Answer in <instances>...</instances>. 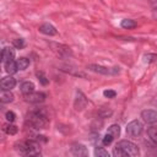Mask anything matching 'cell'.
<instances>
[{"mask_svg": "<svg viewBox=\"0 0 157 157\" xmlns=\"http://www.w3.org/2000/svg\"><path fill=\"white\" fill-rule=\"evenodd\" d=\"M139 155H140V151L137 145H135L129 140L119 141L113 150L114 157H136Z\"/></svg>", "mask_w": 157, "mask_h": 157, "instance_id": "cell-1", "label": "cell"}, {"mask_svg": "<svg viewBox=\"0 0 157 157\" xmlns=\"http://www.w3.org/2000/svg\"><path fill=\"white\" fill-rule=\"evenodd\" d=\"M16 148L21 155L25 156H38L40 155V144L37 140H26L16 144Z\"/></svg>", "mask_w": 157, "mask_h": 157, "instance_id": "cell-2", "label": "cell"}, {"mask_svg": "<svg viewBox=\"0 0 157 157\" xmlns=\"http://www.w3.org/2000/svg\"><path fill=\"white\" fill-rule=\"evenodd\" d=\"M28 123L33 129H44L48 124V119L39 112H33L28 115Z\"/></svg>", "mask_w": 157, "mask_h": 157, "instance_id": "cell-3", "label": "cell"}, {"mask_svg": "<svg viewBox=\"0 0 157 157\" xmlns=\"http://www.w3.org/2000/svg\"><path fill=\"white\" fill-rule=\"evenodd\" d=\"M142 130H144V125L139 120H132L126 125V134L131 137L140 136L142 134Z\"/></svg>", "mask_w": 157, "mask_h": 157, "instance_id": "cell-4", "label": "cell"}, {"mask_svg": "<svg viewBox=\"0 0 157 157\" xmlns=\"http://www.w3.org/2000/svg\"><path fill=\"white\" fill-rule=\"evenodd\" d=\"M88 69L93 72H98L101 75H117L119 74V67H105V66H102V65H97V64H91L88 65Z\"/></svg>", "mask_w": 157, "mask_h": 157, "instance_id": "cell-5", "label": "cell"}, {"mask_svg": "<svg viewBox=\"0 0 157 157\" xmlns=\"http://www.w3.org/2000/svg\"><path fill=\"white\" fill-rule=\"evenodd\" d=\"M141 118L146 124H155L157 121V112L153 109H145L141 112Z\"/></svg>", "mask_w": 157, "mask_h": 157, "instance_id": "cell-6", "label": "cell"}, {"mask_svg": "<svg viewBox=\"0 0 157 157\" xmlns=\"http://www.w3.org/2000/svg\"><path fill=\"white\" fill-rule=\"evenodd\" d=\"M25 99L26 102H29V103H42L45 99V93L33 91L28 94H25Z\"/></svg>", "mask_w": 157, "mask_h": 157, "instance_id": "cell-7", "label": "cell"}, {"mask_svg": "<svg viewBox=\"0 0 157 157\" xmlns=\"http://www.w3.org/2000/svg\"><path fill=\"white\" fill-rule=\"evenodd\" d=\"M15 86H16V80L11 75L1 78V82H0L1 90H9V91H11L12 88H15Z\"/></svg>", "mask_w": 157, "mask_h": 157, "instance_id": "cell-8", "label": "cell"}, {"mask_svg": "<svg viewBox=\"0 0 157 157\" xmlns=\"http://www.w3.org/2000/svg\"><path fill=\"white\" fill-rule=\"evenodd\" d=\"M71 153L74 156H78V157L80 156H88V150L82 144H75L71 147Z\"/></svg>", "mask_w": 157, "mask_h": 157, "instance_id": "cell-9", "label": "cell"}, {"mask_svg": "<svg viewBox=\"0 0 157 157\" xmlns=\"http://www.w3.org/2000/svg\"><path fill=\"white\" fill-rule=\"evenodd\" d=\"M15 58V52L12 48H9V47H5L1 52V61L2 64L6 63V61H10V60H13Z\"/></svg>", "mask_w": 157, "mask_h": 157, "instance_id": "cell-10", "label": "cell"}, {"mask_svg": "<svg viewBox=\"0 0 157 157\" xmlns=\"http://www.w3.org/2000/svg\"><path fill=\"white\" fill-rule=\"evenodd\" d=\"M39 32L43 33V34H47V36H55L58 33L55 27L53 25H50V23H43L39 27Z\"/></svg>", "mask_w": 157, "mask_h": 157, "instance_id": "cell-11", "label": "cell"}, {"mask_svg": "<svg viewBox=\"0 0 157 157\" xmlns=\"http://www.w3.org/2000/svg\"><path fill=\"white\" fill-rule=\"evenodd\" d=\"M4 67H5V71H6L7 74H10V75H12V74L17 72V70H18L17 64H16V61H15V60H10V61L4 63Z\"/></svg>", "mask_w": 157, "mask_h": 157, "instance_id": "cell-12", "label": "cell"}, {"mask_svg": "<svg viewBox=\"0 0 157 157\" xmlns=\"http://www.w3.org/2000/svg\"><path fill=\"white\" fill-rule=\"evenodd\" d=\"M34 91V83L31 81H25L21 83V92L23 94H28Z\"/></svg>", "mask_w": 157, "mask_h": 157, "instance_id": "cell-13", "label": "cell"}, {"mask_svg": "<svg viewBox=\"0 0 157 157\" xmlns=\"http://www.w3.org/2000/svg\"><path fill=\"white\" fill-rule=\"evenodd\" d=\"M0 101H1L2 103H10V102L13 101V94H12L9 90H1Z\"/></svg>", "mask_w": 157, "mask_h": 157, "instance_id": "cell-14", "label": "cell"}, {"mask_svg": "<svg viewBox=\"0 0 157 157\" xmlns=\"http://www.w3.org/2000/svg\"><path fill=\"white\" fill-rule=\"evenodd\" d=\"M81 102L85 103V104H87V99H86V97L83 96V93L80 92V91H77V98H76V101H75V108H76L77 110H81V104H80Z\"/></svg>", "mask_w": 157, "mask_h": 157, "instance_id": "cell-15", "label": "cell"}, {"mask_svg": "<svg viewBox=\"0 0 157 157\" xmlns=\"http://www.w3.org/2000/svg\"><path fill=\"white\" fill-rule=\"evenodd\" d=\"M120 26H121L123 28H125V29H132V28H135V27L137 26V23H136L134 20L125 18V20H123V21H121Z\"/></svg>", "mask_w": 157, "mask_h": 157, "instance_id": "cell-16", "label": "cell"}, {"mask_svg": "<svg viewBox=\"0 0 157 157\" xmlns=\"http://www.w3.org/2000/svg\"><path fill=\"white\" fill-rule=\"evenodd\" d=\"M147 135H148V139L155 144L157 145V128L156 126H151L147 129Z\"/></svg>", "mask_w": 157, "mask_h": 157, "instance_id": "cell-17", "label": "cell"}, {"mask_svg": "<svg viewBox=\"0 0 157 157\" xmlns=\"http://www.w3.org/2000/svg\"><path fill=\"white\" fill-rule=\"evenodd\" d=\"M16 64H17L18 70H26L29 66V60L27 58H20L16 60Z\"/></svg>", "mask_w": 157, "mask_h": 157, "instance_id": "cell-18", "label": "cell"}, {"mask_svg": "<svg viewBox=\"0 0 157 157\" xmlns=\"http://www.w3.org/2000/svg\"><path fill=\"white\" fill-rule=\"evenodd\" d=\"M107 132H109L110 135H113L114 139L115 137H119V135H120V126L118 124H113V125H110L108 128V131Z\"/></svg>", "mask_w": 157, "mask_h": 157, "instance_id": "cell-19", "label": "cell"}, {"mask_svg": "<svg viewBox=\"0 0 157 157\" xmlns=\"http://www.w3.org/2000/svg\"><path fill=\"white\" fill-rule=\"evenodd\" d=\"M2 129H4V131H5L6 134H9V135H15V134L17 132V126L12 125L11 123H10V124H5Z\"/></svg>", "mask_w": 157, "mask_h": 157, "instance_id": "cell-20", "label": "cell"}, {"mask_svg": "<svg viewBox=\"0 0 157 157\" xmlns=\"http://www.w3.org/2000/svg\"><path fill=\"white\" fill-rule=\"evenodd\" d=\"M94 156H97V157H109V152L103 147H96Z\"/></svg>", "mask_w": 157, "mask_h": 157, "instance_id": "cell-21", "label": "cell"}, {"mask_svg": "<svg viewBox=\"0 0 157 157\" xmlns=\"http://www.w3.org/2000/svg\"><path fill=\"white\" fill-rule=\"evenodd\" d=\"M113 140H114V136L110 135L109 132H107V134L103 136V139H102V144H103V146H109V145L113 142Z\"/></svg>", "mask_w": 157, "mask_h": 157, "instance_id": "cell-22", "label": "cell"}, {"mask_svg": "<svg viewBox=\"0 0 157 157\" xmlns=\"http://www.w3.org/2000/svg\"><path fill=\"white\" fill-rule=\"evenodd\" d=\"M155 59H157L156 54H146V55H144V61L145 63H152V61H155Z\"/></svg>", "mask_w": 157, "mask_h": 157, "instance_id": "cell-23", "label": "cell"}, {"mask_svg": "<svg viewBox=\"0 0 157 157\" xmlns=\"http://www.w3.org/2000/svg\"><path fill=\"white\" fill-rule=\"evenodd\" d=\"M37 76H38V80L40 81V83H42V85H44V86H45V85H48L49 80L44 76V74H43V72H37Z\"/></svg>", "mask_w": 157, "mask_h": 157, "instance_id": "cell-24", "label": "cell"}, {"mask_svg": "<svg viewBox=\"0 0 157 157\" xmlns=\"http://www.w3.org/2000/svg\"><path fill=\"white\" fill-rule=\"evenodd\" d=\"M103 96L107 98H114L117 96V92L113 90H105V91H103Z\"/></svg>", "mask_w": 157, "mask_h": 157, "instance_id": "cell-25", "label": "cell"}, {"mask_svg": "<svg viewBox=\"0 0 157 157\" xmlns=\"http://www.w3.org/2000/svg\"><path fill=\"white\" fill-rule=\"evenodd\" d=\"M5 117H6V120H7L9 123H12V121L15 120V118H16V114H15L13 112H11V110H9V112H6V114H5Z\"/></svg>", "mask_w": 157, "mask_h": 157, "instance_id": "cell-26", "label": "cell"}, {"mask_svg": "<svg viewBox=\"0 0 157 157\" xmlns=\"http://www.w3.org/2000/svg\"><path fill=\"white\" fill-rule=\"evenodd\" d=\"M13 47L17 48V49L23 48V47H25V42H23V39H15V40H13Z\"/></svg>", "mask_w": 157, "mask_h": 157, "instance_id": "cell-27", "label": "cell"}, {"mask_svg": "<svg viewBox=\"0 0 157 157\" xmlns=\"http://www.w3.org/2000/svg\"><path fill=\"white\" fill-rule=\"evenodd\" d=\"M150 2H151V6L155 10H157V0H150Z\"/></svg>", "mask_w": 157, "mask_h": 157, "instance_id": "cell-28", "label": "cell"}, {"mask_svg": "<svg viewBox=\"0 0 157 157\" xmlns=\"http://www.w3.org/2000/svg\"><path fill=\"white\" fill-rule=\"evenodd\" d=\"M155 11H157V10H155ZM155 17H157V12H155Z\"/></svg>", "mask_w": 157, "mask_h": 157, "instance_id": "cell-29", "label": "cell"}]
</instances>
